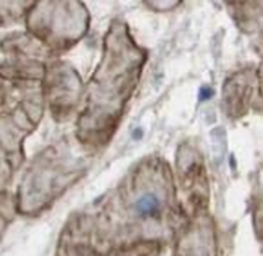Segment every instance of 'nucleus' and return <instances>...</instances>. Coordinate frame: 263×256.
<instances>
[{"mask_svg": "<svg viewBox=\"0 0 263 256\" xmlns=\"http://www.w3.org/2000/svg\"><path fill=\"white\" fill-rule=\"evenodd\" d=\"M212 95H214V91H212L211 88H208V86H203V88L200 89V92H199L200 101H206V100H209Z\"/></svg>", "mask_w": 263, "mask_h": 256, "instance_id": "obj_2", "label": "nucleus"}, {"mask_svg": "<svg viewBox=\"0 0 263 256\" xmlns=\"http://www.w3.org/2000/svg\"><path fill=\"white\" fill-rule=\"evenodd\" d=\"M163 210L161 198L155 191H146L139 196L134 202V213L140 219H154L160 216Z\"/></svg>", "mask_w": 263, "mask_h": 256, "instance_id": "obj_1", "label": "nucleus"}, {"mask_svg": "<svg viewBox=\"0 0 263 256\" xmlns=\"http://www.w3.org/2000/svg\"><path fill=\"white\" fill-rule=\"evenodd\" d=\"M140 136H142V130L137 128V130L134 131V137H136V139H140Z\"/></svg>", "mask_w": 263, "mask_h": 256, "instance_id": "obj_3", "label": "nucleus"}]
</instances>
